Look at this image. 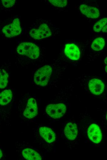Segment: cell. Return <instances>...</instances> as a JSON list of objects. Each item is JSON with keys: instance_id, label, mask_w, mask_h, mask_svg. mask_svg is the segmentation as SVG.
I'll return each instance as SVG.
<instances>
[{"instance_id": "obj_2", "label": "cell", "mask_w": 107, "mask_h": 160, "mask_svg": "<svg viewBox=\"0 0 107 160\" xmlns=\"http://www.w3.org/2000/svg\"><path fill=\"white\" fill-rule=\"evenodd\" d=\"M52 70L49 65H45L38 69L34 76V81L37 85L44 86L48 83Z\"/></svg>"}, {"instance_id": "obj_12", "label": "cell", "mask_w": 107, "mask_h": 160, "mask_svg": "<svg viewBox=\"0 0 107 160\" xmlns=\"http://www.w3.org/2000/svg\"><path fill=\"white\" fill-rule=\"evenodd\" d=\"M64 133L67 139L70 140L75 139L78 134L77 126L72 122H69L64 129Z\"/></svg>"}, {"instance_id": "obj_3", "label": "cell", "mask_w": 107, "mask_h": 160, "mask_svg": "<svg viewBox=\"0 0 107 160\" xmlns=\"http://www.w3.org/2000/svg\"><path fill=\"white\" fill-rule=\"evenodd\" d=\"M66 111V106L62 103L50 104L46 108L47 114L51 118L54 119L59 118L62 117Z\"/></svg>"}, {"instance_id": "obj_10", "label": "cell", "mask_w": 107, "mask_h": 160, "mask_svg": "<svg viewBox=\"0 0 107 160\" xmlns=\"http://www.w3.org/2000/svg\"><path fill=\"white\" fill-rule=\"evenodd\" d=\"M79 9L82 13L88 18H96L99 16V10L95 7L82 4L80 6Z\"/></svg>"}, {"instance_id": "obj_19", "label": "cell", "mask_w": 107, "mask_h": 160, "mask_svg": "<svg viewBox=\"0 0 107 160\" xmlns=\"http://www.w3.org/2000/svg\"><path fill=\"white\" fill-rule=\"evenodd\" d=\"M3 5L7 8H10L13 6L15 2V0H2Z\"/></svg>"}, {"instance_id": "obj_1", "label": "cell", "mask_w": 107, "mask_h": 160, "mask_svg": "<svg viewBox=\"0 0 107 160\" xmlns=\"http://www.w3.org/2000/svg\"><path fill=\"white\" fill-rule=\"evenodd\" d=\"M17 50L20 54L26 56L32 59L37 58L39 55L38 47L32 43H22L18 46Z\"/></svg>"}, {"instance_id": "obj_13", "label": "cell", "mask_w": 107, "mask_h": 160, "mask_svg": "<svg viewBox=\"0 0 107 160\" xmlns=\"http://www.w3.org/2000/svg\"><path fill=\"white\" fill-rule=\"evenodd\" d=\"M22 154L23 157L28 160H41V155L35 150L30 149L26 148L23 150Z\"/></svg>"}, {"instance_id": "obj_16", "label": "cell", "mask_w": 107, "mask_h": 160, "mask_svg": "<svg viewBox=\"0 0 107 160\" xmlns=\"http://www.w3.org/2000/svg\"><path fill=\"white\" fill-rule=\"evenodd\" d=\"M8 74L3 69H0V88H4L8 82Z\"/></svg>"}, {"instance_id": "obj_6", "label": "cell", "mask_w": 107, "mask_h": 160, "mask_svg": "<svg viewBox=\"0 0 107 160\" xmlns=\"http://www.w3.org/2000/svg\"><path fill=\"white\" fill-rule=\"evenodd\" d=\"M87 134L90 140L94 143H99L101 140L102 134L100 129L95 124L90 125L88 129Z\"/></svg>"}, {"instance_id": "obj_11", "label": "cell", "mask_w": 107, "mask_h": 160, "mask_svg": "<svg viewBox=\"0 0 107 160\" xmlns=\"http://www.w3.org/2000/svg\"><path fill=\"white\" fill-rule=\"evenodd\" d=\"M39 132L40 136L49 143L54 141L56 139V135L53 130L50 128L42 126L39 128Z\"/></svg>"}, {"instance_id": "obj_17", "label": "cell", "mask_w": 107, "mask_h": 160, "mask_svg": "<svg viewBox=\"0 0 107 160\" xmlns=\"http://www.w3.org/2000/svg\"><path fill=\"white\" fill-rule=\"evenodd\" d=\"M107 18H105L97 22L93 27V30L96 32H100L103 27L107 25Z\"/></svg>"}, {"instance_id": "obj_18", "label": "cell", "mask_w": 107, "mask_h": 160, "mask_svg": "<svg viewBox=\"0 0 107 160\" xmlns=\"http://www.w3.org/2000/svg\"><path fill=\"white\" fill-rule=\"evenodd\" d=\"M49 2L54 6L61 7H65L67 4V1L66 0H49Z\"/></svg>"}, {"instance_id": "obj_15", "label": "cell", "mask_w": 107, "mask_h": 160, "mask_svg": "<svg viewBox=\"0 0 107 160\" xmlns=\"http://www.w3.org/2000/svg\"><path fill=\"white\" fill-rule=\"evenodd\" d=\"M105 43V41L103 38L100 37L97 38L93 42L91 48L95 51H100L103 48Z\"/></svg>"}, {"instance_id": "obj_20", "label": "cell", "mask_w": 107, "mask_h": 160, "mask_svg": "<svg viewBox=\"0 0 107 160\" xmlns=\"http://www.w3.org/2000/svg\"><path fill=\"white\" fill-rule=\"evenodd\" d=\"M102 31L104 32H107V25H105L102 29Z\"/></svg>"}, {"instance_id": "obj_21", "label": "cell", "mask_w": 107, "mask_h": 160, "mask_svg": "<svg viewBox=\"0 0 107 160\" xmlns=\"http://www.w3.org/2000/svg\"><path fill=\"white\" fill-rule=\"evenodd\" d=\"M2 155V150L0 149V159L1 158Z\"/></svg>"}, {"instance_id": "obj_5", "label": "cell", "mask_w": 107, "mask_h": 160, "mask_svg": "<svg viewBox=\"0 0 107 160\" xmlns=\"http://www.w3.org/2000/svg\"><path fill=\"white\" fill-rule=\"evenodd\" d=\"M2 31L6 36L8 38L14 37L19 35L21 32V28L19 19H15L12 24L4 27Z\"/></svg>"}, {"instance_id": "obj_7", "label": "cell", "mask_w": 107, "mask_h": 160, "mask_svg": "<svg viewBox=\"0 0 107 160\" xmlns=\"http://www.w3.org/2000/svg\"><path fill=\"white\" fill-rule=\"evenodd\" d=\"M38 114V107L35 99L30 98L28 100L26 107L23 113L24 116L28 119L32 118Z\"/></svg>"}, {"instance_id": "obj_4", "label": "cell", "mask_w": 107, "mask_h": 160, "mask_svg": "<svg viewBox=\"0 0 107 160\" xmlns=\"http://www.w3.org/2000/svg\"><path fill=\"white\" fill-rule=\"evenodd\" d=\"M29 34L33 38L39 40L50 36L52 33L48 25L43 23L40 26L38 29H31Z\"/></svg>"}, {"instance_id": "obj_14", "label": "cell", "mask_w": 107, "mask_h": 160, "mask_svg": "<svg viewBox=\"0 0 107 160\" xmlns=\"http://www.w3.org/2000/svg\"><path fill=\"white\" fill-rule=\"evenodd\" d=\"M12 97V93L10 90H6L0 93V105H5L11 101Z\"/></svg>"}, {"instance_id": "obj_9", "label": "cell", "mask_w": 107, "mask_h": 160, "mask_svg": "<svg viewBox=\"0 0 107 160\" xmlns=\"http://www.w3.org/2000/svg\"><path fill=\"white\" fill-rule=\"evenodd\" d=\"M89 86L90 92L93 94L99 95L101 94L104 89V84L100 80L93 78L89 82Z\"/></svg>"}, {"instance_id": "obj_22", "label": "cell", "mask_w": 107, "mask_h": 160, "mask_svg": "<svg viewBox=\"0 0 107 160\" xmlns=\"http://www.w3.org/2000/svg\"><path fill=\"white\" fill-rule=\"evenodd\" d=\"M104 62L105 64H107V57L104 60Z\"/></svg>"}, {"instance_id": "obj_8", "label": "cell", "mask_w": 107, "mask_h": 160, "mask_svg": "<svg viewBox=\"0 0 107 160\" xmlns=\"http://www.w3.org/2000/svg\"><path fill=\"white\" fill-rule=\"evenodd\" d=\"M64 53L67 57L72 60H78L80 56L79 48L73 43L66 44L65 46Z\"/></svg>"}, {"instance_id": "obj_23", "label": "cell", "mask_w": 107, "mask_h": 160, "mask_svg": "<svg viewBox=\"0 0 107 160\" xmlns=\"http://www.w3.org/2000/svg\"><path fill=\"white\" fill-rule=\"evenodd\" d=\"M105 70L106 72H107V66L105 67Z\"/></svg>"}]
</instances>
